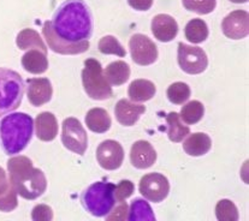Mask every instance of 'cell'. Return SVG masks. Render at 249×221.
Wrapping results in <instances>:
<instances>
[{
    "instance_id": "cell-3",
    "label": "cell",
    "mask_w": 249,
    "mask_h": 221,
    "mask_svg": "<svg viewBox=\"0 0 249 221\" xmlns=\"http://www.w3.org/2000/svg\"><path fill=\"white\" fill-rule=\"evenodd\" d=\"M34 121L27 113H11L0 121V143L7 155L24 151L33 137Z\"/></svg>"
},
{
    "instance_id": "cell-13",
    "label": "cell",
    "mask_w": 249,
    "mask_h": 221,
    "mask_svg": "<svg viewBox=\"0 0 249 221\" xmlns=\"http://www.w3.org/2000/svg\"><path fill=\"white\" fill-rule=\"evenodd\" d=\"M224 35L229 39L241 40L248 35L249 16L245 10H236L229 14L222 23Z\"/></svg>"
},
{
    "instance_id": "cell-22",
    "label": "cell",
    "mask_w": 249,
    "mask_h": 221,
    "mask_svg": "<svg viewBox=\"0 0 249 221\" xmlns=\"http://www.w3.org/2000/svg\"><path fill=\"white\" fill-rule=\"evenodd\" d=\"M128 94L134 102H144L156 95V85L148 80H135L129 85Z\"/></svg>"
},
{
    "instance_id": "cell-15",
    "label": "cell",
    "mask_w": 249,
    "mask_h": 221,
    "mask_svg": "<svg viewBox=\"0 0 249 221\" xmlns=\"http://www.w3.org/2000/svg\"><path fill=\"white\" fill-rule=\"evenodd\" d=\"M157 160V152L149 142L137 141L130 151V161L134 167L139 170L149 169Z\"/></svg>"
},
{
    "instance_id": "cell-31",
    "label": "cell",
    "mask_w": 249,
    "mask_h": 221,
    "mask_svg": "<svg viewBox=\"0 0 249 221\" xmlns=\"http://www.w3.org/2000/svg\"><path fill=\"white\" fill-rule=\"evenodd\" d=\"M99 51L103 54H114L118 57H125L126 52L124 47L119 44L118 40L112 35L104 36L99 42Z\"/></svg>"
},
{
    "instance_id": "cell-9",
    "label": "cell",
    "mask_w": 249,
    "mask_h": 221,
    "mask_svg": "<svg viewBox=\"0 0 249 221\" xmlns=\"http://www.w3.org/2000/svg\"><path fill=\"white\" fill-rule=\"evenodd\" d=\"M140 192L146 200L159 203L167 197L170 192L169 180L160 173H148L140 180Z\"/></svg>"
},
{
    "instance_id": "cell-21",
    "label": "cell",
    "mask_w": 249,
    "mask_h": 221,
    "mask_svg": "<svg viewBox=\"0 0 249 221\" xmlns=\"http://www.w3.org/2000/svg\"><path fill=\"white\" fill-rule=\"evenodd\" d=\"M22 65L25 71L34 75H40L47 71V54L39 50H30L22 57Z\"/></svg>"
},
{
    "instance_id": "cell-23",
    "label": "cell",
    "mask_w": 249,
    "mask_h": 221,
    "mask_svg": "<svg viewBox=\"0 0 249 221\" xmlns=\"http://www.w3.org/2000/svg\"><path fill=\"white\" fill-rule=\"evenodd\" d=\"M106 80L111 85H122L130 77V67L125 62H113L104 71Z\"/></svg>"
},
{
    "instance_id": "cell-11",
    "label": "cell",
    "mask_w": 249,
    "mask_h": 221,
    "mask_svg": "<svg viewBox=\"0 0 249 221\" xmlns=\"http://www.w3.org/2000/svg\"><path fill=\"white\" fill-rule=\"evenodd\" d=\"M42 33L47 41L48 47L55 53L59 54H81L88 51L89 48V41H82V42H67L64 40L60 39L57 34L54 33L52 28V23L50 21L45 22L44 28H42Z\"/></svg>"
},
{
    "instance_id": "cell-32",
    "label": "cell",
    "mask_w": 249,
    "mask_h": 221,
    "mask_svg": "<svg viewBox=\"0 0 249 221\" xmlns=\"http://www.w3.org/2000/svg\"><path fill=\"white\" fill-rule=\"evenodd\" d=\"M183 5L188 11L207 15L215 9L217 0H183Z\"/></svg>"
},
{
    "instance_id": "cell-34",
    "label": "cell",
    "mask_w": 249,
    "mask_h": 221,
    "mask_svg": "<svg viewBox=\"0 0 249 221\" xmlns=\"http://www.w3.org/2000/svg\"><path fill=\"white\" fill-rule=\"evenodd\" d=\"M134 192V184L130 180H122L118 185L114 187V197L116 202H121L130 197Z\"/></svg>"
},
{
    "instance_id": "cell-39",
    "label": "cell",
    "mask_w": 249,
    "mask_h": 221,
    "mask_svg": "<svg viewBox=\"0 0 249 221\" xmlns=\"http://www.w3.org/2000/svg\"><path fill=\"white\" fill-rule=\"evenodd\" d=\"M230 1L235 2V4H242V2H247L248 0H230Z\"/></svg>"
},
{
    "instance_id": "cell-24",
    "label": "cell",
    "mask_w": 249,
    "mask_h": 221,
    "mask_svg": "<svg viewBox=\"0 0 249 221\" xmlns=\"http://www.w3.org/2000/svg\"><path fill=\"white\" fill-rule=\"evenodd\" d=\"M16 44L21 50H39L47 54V47L40 37V34L34 29H24L17 35Z\"/></svg>"
},
{
    "instance_id": "cell-6",
    "label": "cell",
    "mask_w": 249,
    "mask_h": 221,
    "mask_svg": "<svg viewBox=\"0 0 249 221\" xmlns=\"http://www.w3.org/2000/svg\"><path fill=\"white\" fill-rule=\"evenodd\" d=\"M82 83L87 95L93 100H107L112 98V88L104 75L103 67L96 59L85 60Z\"/></svg>"
},
{
    "instance_id": "cell-18",
    "label": "cell",
    "mask_w": 249,
    "mask_h": 221,
    "mask_svg": "<svg viewBox=\"0 0 249 221\" xmlns=\"http://www.w3.org/2000/svg\"><path fill=\"white\" fill-rule=\"evenodd\" d=\"M35 134L39 139L44 142H51L58 135V123L54 114L50 112H42L35 119Z\"/></svg>"
},
{
    "instance_id": "cell-28",
    "label": "cell",
    "mask_w": 249,
    "mask_h": 221,
    "mask_svg": "<svg viewBox=\"0 0 249 221\" xmlns=\"http://www.w3.org/2000/svg\"><path fill=\"white\" fill-rule=\"evenodd\" d=\"M205 114V107L200 101H190L182 107L179 117L185 124L193 125L199 123Z\"/></svg>"
},
{
    "instance_id": "cell-35",
    "label": "cell",
    "mask_w": 249,
    "mask_h": 221,
    "mask_svg": "<svg viewBox=\"0 0 249 221\" xmlns=\"http://www.w3.org/2000/svg\"><path fill=\"white\" fill-rule=\"evenodd\" d=\"M107 220H126L128 219V204L124 201L116 202L114 207L110 213L106 215Z\"/></svg>"
},
{
    "instance_id": "cell-29",
    "label": "cell",
    "mask_w": 249,
    "mask_h": 221,
    "mask_svg": "<svg viewBox=\"0 0 249 221\" xmlns=\"http://www.w3.org/2000/svg\"><path fill=\"white\" fill-rule=\"evenodd\" d=\"M167 98L175 105H183L190 98L189 85L183 82H176L167 89Z\"/></svg>"
},
{
    "instance_id": "cell-26",
    "label": "cell",
    "mask_w": 249,
    "mask_h": 221,
    "mask_svg": "<svg viewBox=\"0 0 249 221\" xmlns=\"http://www.w3.org/2000/svg\"><path fill=\"white\" fill-rule=\"evenodd\" d=\"M184 34L188 41L192 44H201L208 37V27L202 19L194 18L185 25Z\"/></svg>"
},
{
    "instance_id": "cell-33",
    "label": "cell",
    "mask_w": 249,
    "mask_h": 221,
    "mask_svg": "<svg viewBox=\"0 0 249 221\" xmlns=\"http://www.w3.org/2000/svg\"><path fill=\"white\" fill-rule=\"evenodd\" d=\"M18 205V200H17V192L15 191L14 187L10 185L9 189L0 194V210L1 212H11Z\"/></svg>"
},
{
    "instance_id": "cell-19",
    "label": "cell",
    "mask_w": 249,
    "mask_h": 221,
    "mask_svg": "<svg viewBox=\"0 0 249 221\" xmlns=\"http://www.w3.org/2000/svg\"><path fill=\"white\" fill-rule=\"evenodd\" d=\"M212 147L210 136L204 133H195L190 135L183 143V149L190 156H201L207 154Z\"/></svg>"
},
{
    "instance_id": "cell-2",
    "label": "cell",
    "mask_w": 249,
    "mask_h": 221,
    "mask_svg": "<svg viewBox=\"0 0 249 221\" xmlns=\"http://www.w3.org/2000/svg\"><path fill=\"white\" fill-rule=\"evenodd\" d=\"M10 184L17 195L25 200H35L41 196L47 189L45 173L35 169L27 156H14L7 161Z\"/></svg>"
},
{
    "instance_id": "cell-30",
    "label": "cell",
    "mask_w": 249,
    "mask_h": 221,
    "mask_svg": "<svg viewBox=\"0 0 249 221\" xmlns=\"http://www.w3.org/2000/svg\"><path fill=\"white\" fill-rule=\"evenodd\" d=\"M215 215L219 221H237V207L230 200H220L215 205Z\"/></svg>"
},
{
    "instance_id": "cell-38",
    "label": "cell",
    "mask_w": 249,
    "mask_h": 221,
    "mask_svg": "<svg viewBox=\"0 0 249 221\" xmlns=\"http://www.w3.org/2000/svg\"><path fill=\"white\" fill-rule=\"evenodd\" d=\"M10 182L7 180V177H6V173H5L4 170L0 167V194H2L4 191H6L7 189L10 187Z\"/></svg>"
},
{
    "instance_id": "cell-7",
    "label": "cell",
    "mask_w": 249,
    "mask_h": 221,
    "mask_svg": "<svg viewBox=\"0 0 249 221\" xmlns=\"http://www.w3.org/2000/svg\"><path fill=\"white\" fill-rule=\"evenodd\" d=\"M62 142L72 153L83 155L87 151L88 137L85 128L76 118H67L63 121Z\"/></svg>"
},
{
    "instance_id": "cell-36",
    "label": "cell",
    "mask_w": 249,
    "mask_h": 221,
    "mask_svg": "<svg viewBox=\"0 0 249 221\" xmlns=\"http://www.w3.org/2000/svg\"><path fill=\"white\" fill-rule=\"evenodd\" d=\"M32 219L34 221H50L53 219V212L48 205L37 204L32 212Z\"/></svg>"
},
{
    "instance_id": "cell-12",
    "label": "cell",
    "mask_w": 249,
    "mask_h": 221,
    "mask_svg": "<svg viewBox=\"0 0 249 221\" xmlns=\"http://www.w3.org/2000/svg\"><path fill=\"white\" fill-rule=\"evenodd\" d=\"M96 160L104 170L114 171L123 164V147L119 142L113 141V139L104 141L96 149Z\"/></svg>"
},
{
    "instance_id": "cell-8",
    "label": "cell",
    "mask_w": 249,
    "mask_h": 221,
    "mask_svg": "<svg viewBox=\"0 0 249 221\" xmlns=\"http://www.w3.org/2000/svg\"><path fill=\"white\" fill-rule=\"evenodd\" d=\"M178 65L184 72L189 75H197L204 72L208 65L207 55L200 47L178 44Z\"/></svg>"
},
{
    "instance_id": "cell-25",
    "label": "cell",
    "mask_w": 249,
    "mask_h": 221,
    "mask_svg": "<svg viewBox=\"0 0 249 221\" xmlns=\"http://www.w3.org/2000/svg\"><path fill=\"white\" fill-rule=\"evenodd\" d=\"M166 121L167 125H169L167 136H169L170 141L175 142V143H178V142H182L184 139V137H187L189 135V126L184 125V123H182L181 117L176 112H171V113L167 114Z\"/></svg>"
},
{
    "instance_id": "cell-20",
    "label": "cell",
    "mask_w": 249,
    "mask_h": 221,
    "mask_svg": "<svg viewBox=\"0 0 249 221\" xmlns=\"http://www.w3.org/2000/svg\"><path fill=\"white\" fill-rule=\"evenodd\" d=\"M111 117L104 108H91L86 116L88 129L95 134H105L111 128Z\"/></svg>"
},
{
    "instance_id": "cell-4",
    "label": "cell",
    "mask_w": 249,
    "mask_h": 221,
    "mask_svg": "<svg viewBox=\"0 0 249 221\" xmlns=\"http://www.w3.org/2000/svg\"><path fill=\"white\" fill-rule=\"evenodd\" d=\"M112 183L96 182L88 187L82 194V204L94 217H106L116 204Z\"/></svg>"
},
{
    "instance_id": "cell-5",
    "label": "cell",
    "mask_w": 249,
    "mask_h": 221,
    "mask_svg": "<svg viewBox=\"0 0 249 221\" xmlns=\"http://www.w3.org/2000/svg\"><path fill=\"white\" fill-rule=\"evenodd\" d=\"M24 82L14 70L0 68V117L6 116L21 106Z\"/></svg>"
},
{
    "instance_id": "cell-1",
    "label": "cell",
    "mask_w": 249,
    "mask_h": 221,
    "mask_svg": "<svg viewBox=\"0 0 249 221\" xmlns=\"http://www.w3.org/2000/svg\"><path fill=\"white\" fill-rule=\"evenodd\" d=\"M52 28L67 42L88 41L93 32V21L88 5L83 0H67L53 16Z\"/></svg>"
},
{
    "instance_id": "cell-16",
    "label": "cell",
    "mask_w": 249,
    "mask_h": 221,
    "mask_svg": "<svg viewBox=\"0 0 249 221\" xmlns=\"http://www.w3.org/2000/svg\"><path fill=\"white\" fill-rule=\"evenodd\" d=\"M152 33L160 42H170L178 34V24L169 15H157L152 19Z\"/></svg>"
},
{
    "instance_id": "cell-17",
    "label": "cell",
    "mask_w": 249,
    "mask_h": 221,
    "mask_svg": "<svg viewBox=\"0 0 249 221\" xmlns=\"http://www.w3.org/2000/svg\"><path fill=\"white\" fill-rule=\"evenodd\" d=\"M144 112H146L144 106L131 102L126 99H122L114 106V114H116L117 120L124 126H133Z\"/></svg>"
},
{
    "instance_id": "cell-37",
    "label": "cell",
    "mask_w": 249,
    "mask_h": 221,
    "mask_svg": "<svg viewBox=\"0 0 249 221\" xmlns=\"http://www.w3.org/2000/svg\"><path fill=\"white\" fill-rule=\"evenodd\" d=\"M129 5L137 11H147L153 5V0H128Z\"/></svg>"
},
{
    "instance_id": "cell-14",
    "label": "cell",
    "mask_w": 249,
    "mask_h": 221,
    "mask_svg": "<svg viewBox=\"0 0 249 221\" xmlns=\"http://www.w3.org/2000/svg\"><path fill=\"white\" fill-rule=\"evenodd\" d=\"M53 89L48 78H29L27 81V96L33 106L45 105L52 99Z\"/></svg>"
},
{
    "instance_id": "cell-27",
    "label": "cell",
    "mask_w": 249,
    "mask_h": 221,
    "mask_svg": "<svg viewBox=\"0 0 249 221\" xmlns=\"http://www.w3.org/2000/svg\"><path fill=\"white\" fill-rule=\"evenodd\" d=\"M129 221H154L156 215L151 205L144 200L136 199L131 202L130 212L128 215Z\"/></svg>"
},
{
    "instance_id": "cell-10",
    "label": "cell",
    "mask_w": 249,
    "mask_h": 221,
    "mask_svg": "<svg viewBox=\"0 0 249 221\" xmlns=\"http://www.w3.org/2000/svg\"><path fill=\"white\" fill-rule=\"evenodd\" d=\"M130 54L134 63L141 67L153 64L158 58V48L149 37L143 34H135L129 42Z\"/></svg>"
}]
</instances>
